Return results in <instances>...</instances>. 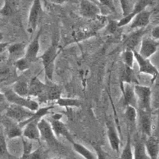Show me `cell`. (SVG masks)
<instances>
[{"instance_id":"6da1fadb","label":"cell","mask_w":159,"mask_h":159,"mask_svg":"<svg viewBox=\"0 0 159 159\" xmlns=\"http://www.w3.org/2000/svg\"><path fill=\"white\" fill-rule=\"evenodd\" d=\"M59 52L60 49L58 48L57 42H55V41H53L50 46L45 51V52L40 57L42 59L45 76L49 80H52V75H53L55 66V60H56L57 57L58 56Z\"/></svg>"},{"instance_id":"7a4b0ae2","label":"cell","mask_w":159,"mask_h":159,"mask_svg":"<svg viewBox=\"0 0 159 159\" xmlns=\"http://www.w3.org/2000/svg\"><path fill=\"white\" fill-rule=\"evenodd\" d=\"M4 95L6 99L9 103L16 104L21 107H25L32 111H37L39 109V104L36 101L29 98H25L17 95L12 89H7L4 90Z\"/></svg>"},{"instance_id":"3957f363","label":"cell","mask_w":159,"mask_h":159,"mask_svg":"<svg viewBox=\"0 0 159 159\" xmlns=\"http://www.w3.org/2000/svg\"><path fill=\"white\" fill-rule=\"evenodd\" d=\"M134 92L137 99L138 108L145 111H152L151 89L147 86L134 84Z\"/></svg>"},{"instance_id":"277c9868","label":"cell","mask_w":159,"mask_h":159,"mask_svg":"<svg viewBox=\"0 0 159 159\" xmlns=\"http://www.w3.org/2000/svg\"><path fill=\"white\" fill-rule=\"evenodd\" d=\"M34 114V111H32L29 109L18 106V105L12 104V103L6 110V116L18 123L32 117Z\"/></svg>"},{"instance_id":"5b68a950","label":"cell","mask_w":159,"mask_h":159,"mask_svg":"<svg viewBox=\"0 0 159 159\" xmlns=\"http://www.w3.org/2000/svg\"><path fill=\"white\" fill-rule=\"evenodd\" d=\"M137 120L139 130L145 137L152 134V111L137 109Z\"/></svg>"},{"instance_id":"8992f818","label":"cell","mask_w":159,"mask_h":159,"mask_svg":"<svg viewBox=\"0 0 159 159\" xmlns=\"http://www.w3.org/2000/svg\"><path fill=\"white\" fill-rule=\"evenodd\" d=\"M42 14H43V8H42L41 0H34L33 2L32 6H31L29 13V17H28V32H34L38 23H39L40 20L42 18Z\"/></svg>"},{"instance_id":"52a82bcc","label":"cell","mask_w":159,"mask_h":159,"mask_svg":"<svg viewBox=\"0 0 159 159\" xmlns=\"http://www.w3.org/2000/svg\"><path fill=\"white\" fill-rule=\"evenodd\" d=\"M38 127L41 134V140L45 141L50 147H58L59 142L54 134L51 125L45 119H42L38 122Z\"/></svg>"},{"instance_id":"ba28073f","label":"cell","mask_w":159,"mask_h":159,"mask_svg":"<svg viewBox=\"0 0 159 159\" xmlns=\"http://www.w3.org/2000/svg\"><path fill=\"white\" fill-rule=\"evenodd\" d=\"M134 52V59L137 61L139 66V72L140 73H145V74H149L152 76L151 83L153 84L156 79L159 76V72L157 68L151 63L150 60L147 58H143L140 56L139 52L136 50L133 51Z\"/></svg>"},{"instance_id":"9c48e42d","label":"cell","mask_w":159,"mask_h":159,"mask_svg":"<svg viewBox=\"0 0 159 159\" xmlns=\"http://www.w3.org/2000/svg\"><path fill=\"white\" fill-rule=\"evenodd\" d=\"M153 4H154V2L152 0H137V2L134 3V7H133V10L127 16L123 17L118 22V26L122 27V26H124V25L129 24L139 13L144 11L148 6H151Z\"/></svg>"},{"instance_id":"30bf717a","label":"cell","mask_w":159,"mask_h":159,"mask_svg":"<svg viewBox=\"0 0 159 159\" xmlns=\"http://www.w3.org/2000/svg\"><path fill=\"white\" fill-rule=\"evenodd\" d=\"M1 123L4 129L6 136L8 139H15V138L22 137V128L19 126L18 123L14 121L13 119L6 116L5 119H1Z\"/></svg>"},{"instance_id":"8fae6325","label":"cell","mask_w":159,"mask_h":159,"mask_svg":"<svg viewBox=\"0 0 159 159\" xmlns=\"http://www.w3.org/2000/svg\"><path fill=\"white\" fill-rule=\"evenodd\" d=\"M145 33H146L145 28L138 29L137 30L130 33V34L125 37V39L123 41V46L125 48V50H136V47L142 42Z\"/></svg>"},{"instance_id":"7c38bea8","label":"cell","mask_w":159,"mask_h":159,"mask_svg":"<svg viewBox=\"0 0 159 159\" xmlns=\"http://www.w3.org/2000/svg\"><path fill=\"white\" fill-rule=\"evenodd\" d=\"M158 47L159 42H156L155 40L152 39L149 37H143L141 42V48L139 53L143 58L148 59L155 53Z\"/></svg>"},{"instance_id":"4fadbf2b","label":"cell","mask_w":159,"mask_h":159,"mask_svg":"<svg viewBox=\"0 0 159 159\" xmlns=\"http://www.w3.org/2000/svg\"><path fill=\"white\" fill-rule=\"evenodd\" d=\"M80 14L86 18H96L100 15V9L96 4L89 0H81L80 4Z\"/></svg>"},{"instance_id":"5bb4252c","label":"cell","mask_w":159,"mask_h":159,"mask_svg":"<svg viewBox=\"0 0 159 159\" xmlns=\"http://www.w3.org/2000/svg\"><path fill=\"white\" fill-rule=\"evenodd\" d=\"M49 123H50L52 131H53L57 138L62 136V137L67 139L68 141L70 142L72 144L74 143L72 134H70L69 129L67 128L66 125L63 122H61V120H58V119H53L51 118V119L49 120Z\"/></svg>"},{"instance_id":"9a60e30c","label":"cell","mask_w":159,"mask_h":159,"mask_svg":"<svg viewBox=\"0 0 159 159\" xmlns=\"http://www.w3.org/2000/svg\"><path fill=\"white\" fill-rule=\"evenodd\" d=\"M41 119H33L25 126L22 137L31 140V141H37L38 143L41 142V134H40L39 129L38 127V123Z\"/></svg>"},{"instance_id":"2e32d148","label":"cell","mask_w":159,"mask_h":159,"mask_svg":"<svg viewBox=\"0 0 159 159\" xmlns=\"http://www.w3.org/2000/svg\"><path fill=\"white\" fill-rule=\"evenodd\" d=\"M121 89L123 95V105L125 107L132 106L137 109V99H136L135 92H134V84L125 83L123 84Z\"/></svg>"},{"instance_id":"e0dca14e","label":"cell","mask_w":159,"mask_h":159,"mask_svg":"<svg viewBox=\"0 0 159 159\" xmlns=\"http://www.w3.org/2000/svg\"><path fill=\"white\" fill-rule=\"evenodd\" d=\"M106 126H107V138H108L111 147L116 153H119V148H120V139L118 134L116 125L112 121L107 120Z\"/></svg>"},{"instance_id":"ac0fdd59","label":"cell","mask_w":159,"mask_h":159,"mask_svg":"<svg viewBox=\"0 0 159 159\" xmlns=\"http://www.w3.org/2000/svg\"><path fill=\"white\" fill-rule=\"evenodd\" d=\"M42 30H40L36 36L34 38L32 42L29 44L25 49V57L30 61L31 63L35 62L38 59V54L40 49V37Z\"/></svg>"},{"instance_id":"d6986e66","label":"cell","mask_w":159,"mask_h":159,"mask_svg":"<svg viewBox=\"0 0 159 159\" xmlns=\"http://www.w3.org/2000/svg\"><path fill=\"white\" fill-rule=\"evenodd\" d=\"M153 14V11H143L142 12L139 13L131 21V24L130 25V30L143 29L146 28L150 23V16Z\"/></svg>"},{"instance_id":"ffe728a7","label":"cell","mask_w":159,"mask_h":159,"mask_svg":"<svg viewBox=\"0 0 159 159\" xmlns=\"http://www.w3.org/2000/svg\"><path fill=\"white\" fill-rule=\"evenodd\" d=\"M145 146L150 159H157L159 156V137L152 134L146 138Z\"/></svg>"},{"instance_id":"44dd1931","label":"cell","mask_w":159,"mask_h":159,"mask_svg":"<svg viewBox=\"0 0 159 159\" xmlns=\"http://www.w3.org/2000/svg\"><path fill=\"white\" fill-rule=\"evenodd\" d=\"M119 80L121 88L123 84H139V80L135 76L134 70L132 68L128 67L127 65H123L119 71Z\"/></svg>"},{"instance_id":"7402d4cb","label":"cell","mask_w":159,"mask_h":159,"mask_svg":"<svg viewBox=\"0 0 159 159\" xmlns=\"http://www.w3.org/2000/svg\"><path fill=\"white\" fill-rule=\"evenodd\" d=\"M145 136L135 138L133 147H134V159H150L147 154L146 146H145Z\"/></svg>"},{"instance_id":"603a6c76","label":"cell","mask_w":159,"mask_h":159,"mask_svg":"<svg viewBox=\"0 0 159 159\" xmlns=\"http://www.w3.org/2000/svg\"><path fill=\"white\" fill-rule=\"evenodd\" d=\"M47 88V84L42 83L38 76H34L31 79L29 84V96H35V97H42L45 92Z\"/></svg>"},{"instance_id":"cb8c5ba5","label":"cell","mask_w":159,"mask_h":159,"mask_svg":"<svg viewBox=\"0 0 159 159\" xmlns=\"http://www.w3.org/2000/svg\"><path fill=\"white\" fill-rule=\"evenodd\" d=\"M26 46L23 42H16V43L9 44L7 50L9 52L10 59L16 61L17 60L25 57Z\"/></svg>"},{"instance_id":"d4e9b609","label":"cell","mask_w":159,"mask_h":159,"mask_svg":"<svg viewBox=\"0 0 159 159\" xmlns=\"http://www.w3.org/2000/svg\"><path fill=\"white\" fill-rule=\"evenodd\" d=\"M0 159H15L8 151L6 134L2 126H0Z\"/></svg>"},{"instance_id":"484cf974","label":"cell","mask_w":159,"mask_h":159,"mask_svg":"<svg viewBox=\"0 0 159 159\" xmlns=\"http://www.w3.org/2000/svg\"><path fill=\"white\" fill-rule=\"evenodd\" d=\"M61 89L56 84L53 85H47L46 90L44 93L43 96L40 98V99H42V101L43 99H49V100H54V99H58L61 98Z\"/></svg>"},{"instance_id":"4316f807","label":"cell","mask_w":159,"mask_h":159,"mask_svg":"<svg viewBox=\"0 0 159 159\" xmlns=\"http://www.w3.org/2000/svg\"><path fill=\"white\" fill-rule=\"evenodd\" d=\"M12 89L18 96L25 98L29 97V84L24 80H20L15 82Z\"/></svg>"},{"instance_id":"83f0119b","label":"cell","mask_w":159,"mask_h":159,"mask_svg":"<svg viewBox=\"0 0 159 159\" xmlns=\"http://www.w3.org/2000/svg\"><path fill=\"white\" fill-rule=\"evenodd\" d=\"M72 145V147H73V150L76 153H78L80 155H81L84 159H96V156L93 154V152L89 150L84 145L80 144V143H76V142H74Z\"/></svg>"},{"instance_id":"f1b7e54d","label":"cell","mask_w":159,"mask_h":159,"mask_svg":"<svg viewBox=\"0 0 159 159\" xmlns=\"http://www.w3.org/2000/svg\"><path fill=\"white\" fill-rule=\"evenodd\" d=\"M53 107H54V106H49V107H42V108H39L37 111L34 112V116H33L32 117L29 118L28 119L22 122V123H18V124H19V126L22 127V128H23L25 125L27 124L29 122H30L31 120H33V119H42L44 116H46L47 114H49V111H50L51 109L53 108Z\"/></svg>"},{"instance_id":"f546056e","label":"cell","mask_w":159,"mask_h":159,"mask_svg":"<svg viewBox=\"0 0 159 159\" xmlns=\"http://www.w3.org/2000/svg\"><path fill=\"white\" fill-rule=\"evenodd\" d=\"M56 103L61 107H80L82 105V102L78 99L71 98H59L56 100Z\"/></svg>"},{"instance_id":"4dcf8cb0","label":"cell","mask_w":159,"mask_h":159,"mask_svg":"<svg viewBox=\"0 0 159 159\" xmlns=\"http://www.w3.org/2000/svg\"><path fill=\"white\" fill-rule=\"evenodd\" d=\"M21 159H49L47 151L42 147H38L31 153L25 155H22Z\"/></svg>"},{"instance_id":"1f68e13d","label":"cell","mask_w":159,"mask_h":159,"mask_svg":"<svg viewBox=\"0 0 159 159\" xmlns=\"http://www.w3.org/2000/svg\"><path fill=\"white\" fill-rule=\"evenodd\" d=\"M125 118L132 127H135L137 122V109L132 106H127L125 110Z\"/></svg>"},{"instance_id":"d6a6232c","label":"cell","mask_w":159,"mask_h":159,"mask_svg":"<svg viewBox=\"0 0 159 159\" xmlns=\"http://www.w3.org/2000/svg\"><path fill=\"white\" fill-rule=\"evenodd\" d=\"M121 159H134V155H133L131 148V137H130V134H128L127 135V143H126L125 147L122 152Z\"/></svg>"},{"instance_id":"836d02e7","label":"cell","mask_w":159,"mask_h":159,"mask_svg":"<svg viewBox=\"0 0 159 159\" xmlns=\"http://www.w3.org/2000/svg\"><path fill=\"white\" fill-rule=\"evenodd\" d=\"M122 59H123L124 65L128 66V67L133 69V65H134V52L131 50H125L122 54Z\"/></svg>"},{"instance_id":"e575fe53","label":"cell","mask_w":159,"mask_h":159,"mask_svg":"<svg viewBox=\"0 0 159 159\" xmlns=\"http://www.w3.org/2000/svg\"><path fill=\"white\" fill-rule=\"evenodd\" d=\"M31 62L28 61L25 57L20 58V59L17 60L16 61H15V67L20 71V72H24V71L27 70L30 68L31 66Z\"/></svg>"},{"instance_id":"d590c367","label":"cell","mask_w":159,"mask_h":159,"mask_svg":"<svg viewBox=\"0 0 159 159\" xmlns=\"http://www.w3.org/2000/svg\"><path fill=\"white\" fill-rule=\"evenodd\" d=\"M14 13V7L11 0H5L3 7L0 10V14L3 16H11Z\"/></svg>"},{"instance_id":"8d00e7d4","label":"cell","mask_w":159,"mask_h":159,"mask_svg":"<svg viewBox=\"0 0 159 159\" xmlns=\"http://www.w3.org/2000/svg\"><path fill=\"white\" fill-rule=\"evenodd\" d=\"M119 2H120V5H121L122 11H123V16H127L133 10L130 1V0H119Z\"/></svg>"},{"instance_id":"74e56055","label":"cell","mask_w":159,"mask_h":159,"mask_svg":"<svg viewBox=\"0 0 159 159\" xmlns=\"http://www.w3.org/2000/svg\"><path fill=\"white\" fill-rule=\"evenodd\" d=\"M94 149L96 153V159H111L110 156L107 152H105L102 147L99 144H95Z\"/></svg>"},{"instance_id":"f35d334b","label":"cell","mask_w":159,"mask_h":159,"mask_svg":"<svg viewBox=\"0 0 159 159\" xmlns=\"http://www.w3.org/2000/svg\"><path fill=\"white\" fill-rule=\"evenodd\" d=\"M22 146H23V152H22V155H25L33 151V143H31V140L25 139V138L22 137Z\"/></svg>"},{"instance_id":"ab89813d","label":"cell","mask_w":159,"mask_h":159,"mask_svg":"<svg viewBox=\"0 0 159 159\" xmlns=\"http://www.w3.org/2000/svg\"><path fill=\"white\" fill-rule=\"evenodd\" d=\"M119 26H118V22L114 21V20H110L107 24V27H106V32L108 33V34H114L115 32L117 31V30L119 29Z\"/></svg>"},{"instance_id":"60d3db41","label":"cell","mask_w":159,"mask_h":159,"mask_svg":"<svg viewBox=\"0 0 159 159\" xmlns=\"http://www.w3.org/2000/svg\"><path fill=\"white\" fill-rule=\"evenodd\" d=\"M99 1L102 5L105 6L106 7L108 8L112 13H117L116 7V6H115L113 0H99Z\"/></svg>"},{"instance_id":"b9f144b4","label":"cell","mask_w":159,"mask_h":159,"mask_svg":"<svg viewBox=\"0 0 159 159\" xmlns=\"http://www.w3.org/2000/svg\"><path fill=\"white\" fill-rule=\"evenodd\" d=\"M10 73V69L7 65H0V77L5 76Z\"/></svg>"},{"instance_id":"7bdbcfd3","label":"cell","mask_w":159,"mask_h":159,"mask_svg":"<svg viewBox=\"0 0 159 159\" xmlns=\"http://www.w3.org/2000/svg\"><path fill=\"white\" fill-rule=\"evenodd\" d=\"M156 115H157V123H156V128L152 132V134H155V135L159 137V108L156 111Z\"/></svg>"},{"instance_id":"ee69618b","label":"cell","mask_w":159,"mask_h":159,"mask_svg":"<svg viewBox=\"0 0 159 159\" xmlns=\"http://www.w3.org/2000/svg\"><path fill=\"white\" fill-rule=\"evenodd\" d=\"M151 34L152 37H153L154 39H159V25L155 26V27L153 29Z\"/></svg>"},{"instance_id":"f6af8a7d","label":"cell","mask_w":159,"mask_h":159,"mask_svg":"<svg viewBox=\"0 0 159 159\" xmlns=\"http://www.w3.org/2000/svg\"><path fill=\"white\" fill-rule=\"evenodd\" d=\"M10 43L8 42H1L0 43V54L5 52L6 49H7V46L9 45Z\"/></svg>"},{"instance_id":"bcb514c9","label":"cell","mask_w":159,"mask_h":159,"mask_svg":"<svg viewBox=\"0 0 159 159\" xmlns=\"http://www.w3.org/2000/svg\"><path fill=\"white\" fill-rule=\"evenodd\" d=\"M50 1L52 2V3L57 4V5H61V4H63L65 3V2H68L69 0H50Z\"/></svg>"},{"instance_id":"7dc6e473","label":"cell","mask_w":159,"mask_h":159,"mask_svg":"<svg viewBox=\"0 0 159 159\" xmlns=\"http://www.w3.org/2000/svg\"><path fill=\"white\" fill-rule=\"evenodd\" d=\"M6 100H7V99H6V96L5 95H4V93L0 92V104L3 103Z\"/></svg>"},{"instance_id":"c3c4849f","label":"cell","mask_w":159,"mask_h":159,"mask_svg":"<svg viewBox=\"0 0 159 159\" xmlns=\"http://www.w3.org/2000/svg\"><path fill=\"white\" fill-rule=\"evenodd\" d=\"M61 117H62V116L61 114H55V115H53V116H52V119H58V120H60Z\"/></svg>"},{"instance_id":"681fc988","label":"cell","mask_w":159,"mask_h":159,"mask_svg":"<svg viewBox=\"0 0 159 159\" xmlns=\"http://www.w3.org/2000/svg\"><path fill=\"white\" fill-rule=\"evenodd\" d=\"M152 11H153V14H157V13H159V4L156 7H154Z\"/></svg>"},{"instance_id":"f907efd6","label":"cell","mask_w":159,"mask_h":159,"mask_svg":"<svg viewBox=\"0 0 159 159\" xmlns=\"http://www.w3.org/2000/svg\"><path fill=\"white\" fill-rule=\"evenodd\" d=\"M2 40H3V34L2 32H0V43L2 42Z\"/></svg>"},{"instance_id":"816d5d0a","label":"cell","mask_w":159,"mask_h":159,"mask_svg":"<svg viewBox=\"0 0 159 159\" xmlns=\"http://www.w3.org/2000/svg\"><path fill=\"white\" fill-rule=\"evenodd\" d=\"M51 159H61V158H59V157H52V158Z\"/></svg>"},{"instance_id":"f5cc1de1","label":"cell","mask_w":159,"mask_h":159,"mask_svg":"<svg viewBox=\"0 0 159 159\" xmlns=\"http://www.w3.org/2000/svg\"><path fill=\"white\" fill-rule=\"evenodd\" d=\"M1 119H2V116L0 117V124H1Z\"/></svg>"},{"instance_id":"db71d44e","label":"cell","mask_w":159,"mask_h":159,"mask_svg":"<svg viewBox=\"0 0 159 159\" xmlns=\"http://www.w3.org/2000/svg\"><path fill=\"white\" fill-rule=\"evenodd\" d=\"M157 159H159V156H158V158H157Z\"/></svg>"},{"instance_id":"11a10c76","label":"cell","mask_w":159,"mask_h":159,"mask_svg":"<svg viewBox=\"0 0 159 159\" xmlns=\"http://www.w3.org/2000/svg\"><path fill=\"white\" fill-rule=\"evenodd\" d=\"M0 117H1V115H0Z\"/></svg>"}]
</instances>
